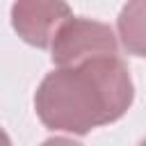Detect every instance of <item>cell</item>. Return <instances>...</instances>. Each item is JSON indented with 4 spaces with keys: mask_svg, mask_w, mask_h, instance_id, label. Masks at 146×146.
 Returning a JSON list of instances; mask_svg holds the SVG:
<instances>
[{
    "mask_svg": "<svg viewBox=\"0 0 146 146\" xmlns=\"http://www.w3.org/2000/svg\"><path fill=\"white\" fill-rule=\"evenodd\" d=\"M71 7L66 2H41L23 0L11 7V25L18 36L36 48H50L57 27L71 18Z\"/></svg>",
    "mask_w": 146,
    "mask_h": 146,
    "instance_id": "3",
    "label": "cell"
},
{
    "mask_svg": "<svg viewBox=\"0 0 146 146\" xmlns=\"http://www.w3.org/2000/svg\"><path fill=\"white\" fill-rule=\"evenodd\" d=\"M0 146H11V139H9V135L0 128Z\"/></svg>",
    "mask_w": 146,
    "mask_h": 146,
    "instance_id": "6",
    "label": "cell"
},
{
    "mask_svg": "<svg viewBox=\"0 0 146 146\" xmlns=\"http://www.w3.org/2000/svg\"><path fill=\"white\" fill-rule=\"evenodd\" d=\"M144 9L146 5L141 0L125 5L119 16V36L125 50L141 57L144 55Z\"/></svg>",
    "mask_w": 146,
    "mask_h": 146,
    "instance_id": "4",
    "label": "cell"
},
{
    "mask_svg": "<svg viewBox=\"0 0 146 146\" xmlns=\"http://www.w3.org/2000/svg\"><path fill=\"white\" fill-rule=\"evenodd\" d=\"M132 98L135 87L125 62L107 55L48 73L34 94V107L46 128L87 135L119 121Z\"/></svg>",
    "mask_w": 146,
    "mask_h": 146,
    "instance_id": "1",
    "label": "cell"
},
{
    "mask_svg": "<svg viewBox=\"0 0 146 146\" xmlns=\"http://www.w3.org/2000/svg\"><path fill=\"white\" fill-rule=\"evenodd\" d=\"M116 50L119 43L110 25L91 18H78V16L66 18L57 27L50 41L52 64L57 68L75 66L80 62L96 59V57L116 55Z\"/></svg>",
    "mask_w": 146,
    "mask_h": 146,
    "instance_id": "2",
    "label": "cell"
},
{
    "mask_svg": "<svg viewBox=\"0 0 146 146\" xmlns=\"http://www.w3.org/2000/svg\"><path fill=\"white\" fill-rule=\"evenodd\" d=\"M41 146H82V144H78L68 137H52V139H46Z\"/></svg>",
    "mask_w": 146,
    "mask_h": 146,
    "instance_id": "5",
    "label": "cell"
}]
</instances>
